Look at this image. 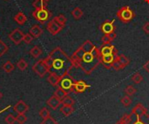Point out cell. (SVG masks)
Returning <instances> with one entry per match:
<instances>
[{"label":"cell","mask_w":149,"mask_h":124,"mask_svg":"<svg viewBox=\"0 0 149 124\" xmlns=\"http://www.w3.org/2000/svg\"><path fill=\"white\" fill-rule=\"evenodd\" d=\"M73 68L81 70L85 74L90 75L101 63L100 49L90 40H86L71 56Z\"/></svg>","instance_id":"cell-1"},{"label":"cell","mask_w":149,"mask_h":124,"mask_svg":"<svg viewBox=\"0 0 149 124\" xmlns=\"http://www.w3.org/2000/svg\"><path fill=\"white\" fill-rule=\"evenodd\" d=\"M44 62L49 70V73H54L60 77L70 74L71 70L73 68L71 56L60 47L53 49L44 59Z\"/></svg>","instance_id":"cell-2"},{"label":"cell","mask_w":149,"mask_h":124,"mask_svg":"<svg viewBox=\"0 0 149 124\" xmlns=\"http://www.w3.org/2000/svg\"><path fill=\"white\" fill-rule=\"evenodd\" d=\"M116 16L121 23H128L134 19L135 14L129 6H123L117 11Z\"/></svg>","instance_id":"cell-3"},{"label":"cell","mask_w":149,"mask_h":124,"mask_svg":"<svg viewBox=\"0 0 149 124\" xmlns=\"http://www.w3.org/2000/svg\"><path fill=\"white\" fill-rule=\"evenodd\" d=\"M74 83H75V80L72 78V76L70 74H67L64 76L63 77H61L58 86L69 94L71 92H73Z\"/></svg>","instance_id":"cell-4"},{"label":"cell","mask_w":149,"mask_h":124,"mask_svg":"<svg viewBox=\"0 0 149 124\" xmlns=\"http://www.w3.org/2000/svg\"><path fill=\"white\" fill-rule=\"evenodd\" d=\"M32 17L37 21H38L39 23H41L43 24L50 19V17H52V13L46 8H44V9H40V10H35L32 12Z\"/></svg>","instance_id":"cell-5"},{"label":"cell","mask_w":149,"mask_h":124,"mask_svg":"<svg viewBox=\"0 0 149 124\" xmlns=\"http://www.w3.org/2000/svg\"><path fill=\"white\" fill-rule=\"evenodd\" d=\"M31 69L39 77H44L47 73H49V70H48L46 64L45 63L44 59L38 60L37 63H35L32 65Z\"/></svg>","instance_id":"cell-6"},{"label":"cell","mask_w":149,"mask_h":124,"mask_svg":"<svg viewBox=\"0 0 149 124\" xmlns=\"http://www.w3.org/2000/svg\"><path fill=\"white\" fill-rule=\"evenodd\" d=\"M24 34L20 29H15L13 31H11L9 34V38L15 43V44H19L21 42H23Z\"/></svg>","instance_id":"cell-7"},{"label":"cell","mask_w":149,"mask_h":124,"mask_svg":"<svg viewBox=\"0 0 149 124\" xmlns=\"http://www.w3.org/2000/svg\"><path fill=\"white\" fill-rule=\"evenodd\" d=\"M63 28H64V27H63L62 25H60L54 18H53L52 20H51V21L48 23V24H47V30H48L52 35H53V36H55V35H57L58 33H59V32L62 30Z\"/></svg>","instance_id":"cell-8"},{"label":"cell","mask_w":149,"mask_h":124,"mask_svg":"<svg viewBox=\"0 0 149 124\" xmlns=\"http://www.w3.org/2000/svg\"><path fill=\"white\" fill-rule=\"evenodd\" d=\"M100 51L101 56H107V55H114V56H117L118 55V50L115 49V46L113 45V44L103 45L100 49Z\"/></svg>","instance_id":"cell-9"},{"label":"cell","mask_w":149,"mask_h":124,"mask_svg":"<svg viewBox=\"0 0 149 124\" xmlns=\"http://www.w3.org/2000/svg\"><path fill=\"white\" fill-rule=\"evenodd\" d=\"M101 31L106 35V34H110L115 30V26H114V20L112 21H105L101 26H100Z\"/></svg>","instance_id":"cell-10"},{"label":"cell","mask_w":149,"mask_h":124,"mask_svg":"<svg viewBox=\"0 0 149 124\" xmlns=\"http://www.w3.org/2000/svg\"><path fill=\"white\" fill-rule=\"evenodd\" d=\"M91 86L88 85L86 82L84 81H75L74 84H73V92L74 93H83L85 92L88 88H90Z\"/></svg>","instance_id":"cell-11"},{"label":"cell","mask_w":149,"mask_h":124,"mask_svg":"<svg viewBox=\"0 0 149 124\" xmlns=\"http://www.w3.org/2000/svg\"><path fill=\"white\" fill-rule=\"evenodd\" d=\"M13 110L17 114H25L29 110V106L23 100H20L15 104V106L13 107Z\"/></svg>","instance_id":"cell-12"},{"label":"cell","mask_w":149,"mask_h":124,"mask_svg":"<svg viewBox=\"0 0 149 124\" xmlns=\"http://www.w3.org/2000/svg\"><path fill=\"white\" fill-rule=\"evenodd\" d=\"M46 104L53 110H56L59 108V106L62 104V101L60 99H58V97H56L54 95L52 96H51L47 101H46Z\"/></svg>","instance_id":"cell-13"},{"label":"cell","mask_w":149,"mask_h":124,"mask_svg":"<svg viewBox=\"0 0 149 124\" xmlns=\"http://www.w3.org/2000/svg\"><path fill=\"white\" fill-rule=\"evenodd\" d=\"M116 56L114 55H107V56H101V64H103L107 69L110 70L112 69V63L114 61Z\"/></svg>","instance_id":"cell-14"},{"label":"cell","mask_w":149,"mask_h":124,"mask_svg":"<svg viewBox=\"0 0 149 124\" xmlns=\"http://www.w3.org/2000/svg\"><path fill=\"white\" fill-rule=\"evenodd\" d=\"M136 116L131 113V114H125L115 124H133L136 120Z\"/></svg>","instance_id":"cell-15"},{"label":"cell","mask_w":149,"mask_h":124,"mask_svg":"<svg viewBox=\"0 0 149 124\" xmlns=\"http://www.w3.org/2000/svg\"><path fill=\"white\" fill-rule=\"evenodd\" d=\"M132 113L136 116V117H142L144 115H146L148 113L147 109L141 104V103H138L135 107L133 108L132 110Z\"/></svg>","instance_id":"cell-16"},{"label":"cell","mask_w":149,"mask_h":124,"mask_svg":"<svg viewBox=\"0 0 149 124\" xmlns=\"http://www.w3.org/2000/svg\"><path fill=\"white\" fill-rule=\"evenodd\" d=\"M61 77L54 73H49V76L47 77V82L53 87H58L59 82Z\"/></svg>","instance_id":"cell-17"},{"label":"cell","mask_w":149,"mask_h":124,"mask_svg":"<svg viewBox=\"0 0 149 124\" xmlns=\"http://www.w3.org/2000/svg\"><path fill=\"white\" fill-rule=\"evenodd\" d=\"M30 34L33 37V38H38L43 34V29L38 24H35L31 28Z\"/></svg>","instance_id":"cell-18"},{"label":"cell","mask_w":149,"mask_h":124,"mask_svg":"<svg viewBox=\"0 0 149 124\" xmlns=\"http://www.w3.org/2000/svg\"><path fill=\"white\" fill-rule=\"evenodd\" d=\"M116 37H117V35H116L115 31H113V32H112V33H110V34H106V35L102 37V39H101V41H102V43H103V45L110 44V43L116 38Z\"/></svg>","instance_id":"cell-19"},{"label":"cell","mask_w":149,"mask_h":124,"mask_svg":"<svg viewBox=\"0 0 149 124\" xmlns=\"http://www.w3.org/2000/svg\"><path fill=\"white\" fill-rule=\"evenodd\" d=\"M14 20L16 21V23L19 25H24L26 21H27V17H25V15L23 12H18L17 14H16L14 16Z\"/></svg>","instance_id":"cell-20"},{"label":"cell","mask_w":149,"mask_h":124,"mask_svg":"<svg viewBox=\"0 0 149 124\" xmlns=\"http://www.w3.org/2000/svg\"><path fill=\"white\" fill-rule=\"evenodd\" d=\"M53 95H54L56 97H58V99H60V100L62 101L66 96H68V93H67L65 90H64L62 88H60V87L58 86V87L57 88V90L54 91Z\"/></svg>","instance_id":"cell-21"},{"label":"cell","mask_w":149,"mask_h":124,"mask_svg":"<svg viewBox=\"0 0 149 124\" xmlns=\"http://www.w3.org/2000/svg\"><path fill=\"white\" fill-rule=\"evenodd\" d=\"M74 111V109H73V106H65V105H63L61 108H60V112L65 116H71Z\"/></svg>","instance_id":"cell-22"},{"label":"cell","mask_w":149,"mask_h":124,"mask_svg":"<svg viewBox=\"0 0 149 124\" xmlns=\"http://www.w3.org/2000/svg\"><path fill=\"white\" fill-rule=\"evenodd\" d=\"M42 53H43L42 49H41L39 46H38V45L34 46V47L30 50V55H31L33 58H38V57H39V56L42 55Z\"/></svg>","instance_id":"cell-23"},{"label":"cell","mask_w":149,"mask_h":124,"mask_svg":"<svg viewBox=\"0 0 149 124\" xmlns=\"http://www.w3.org/2000/svg\"><path fill=\"white\" fill-rule=\"evenodd\" d=\"M2 69L4 72L6 73H10L14 70L15 69V66L13 65V63L10 62V61H7L5 62L3 65H2Z\"/></svg>","instance_id":"cell-24"},{"label":"cell","mask_w":149,"mask_h":124,"mask_svg":"<svg viewBox=\"0 0 149 124\" xmlns=\"http://www.w3.org/2000/svg\"><path fill=\"white\" fill-rule=\"evenodd\" d=\"M46 5H47V2H45V0H35L32 3V6L35 8V10L46 8Z\"/></svg>","instance_id":"cell-25"},{"label":"cell","mask_w":149,"mask_h":124,"mask_svg":"<svg viewBox=\"0 0 149 124\" xmlns=\"http://www.w3.org/2000/svg\"><path fill=\"white\" fill-rule=\"evenodd\" d=\"M83 15H84L83 10H82L80 8H79V7L74 8V9L72 10V16L75 19H79V18H81V17H83Z\"/></svg>","instance_id":"cell-26"},{"label":"cell","mask_w":149,"mask_h":124,"mask_svg":"<svg viewBox=\"0 0 149 124\" xmlns=\"http://www.w3.org/2000/svg\"><path fill=\"white\" fill-rule=\"evenodd\" d=\"M116 57L118 58V60L121 63V64L124 66V68L125 67H127L129 63H130V60H129V58H127L125 55H123V54H121V55H117L116 56Z\"/></svg>","instance_id":"cell-27"},{"label":"cell","mask_w":149,"mask_h":124,"mask_svg":"<svg viewBox=\"0 0 149 124\" xmlns=\"http://www.w3.org/2000/svg\"><path fill=\"white\" fill-rule=\"evenodd\" d=\"M112 69L114 70H116V71H119V70H123V69H124V66H123V65L121 64V63L118 60V58L115 57L114 61H113V63H112Z\"/></svg>","instance_id":"cell-28"},{"label":"cell","mask_w":149,"mask_h":124,"mask_svg":"<svg viewBox=\"0 0 149 124\" xmlns=\"http://www.w3.org/2000/svg\"><path fill=\"white\" fill-rule=\"evenodd\" d=\"M132 81L135 84H140L143 81V76L140 72H136L132 76Z\"/></svg>","instance_id":"cell-29"},{"label":"cell","mask_w":149,"mask_h":124,"mask_svg":"<svg viewBox=\"0 0 149 124\" xmlns=\"http://www.w3.org/2000/svg\"><path fill=\"white\" fill-rule=\"evenodd\" d=\"M124 92H125V94H126L127 96H134V95L137 92V90H136L134 86L128 85V86H127L126 89L124 90Z\"/></svg>","instance_id":"cell-30"},{"label":"cell","mask_w":149,"mask_h":124,"mask_svg":"<svg viewBox=\"0 0 149 124\" xmlns=\"http://www.w3.org/2000/svg\"><path fill=\"white\" fill-rule=\"evenodd\" d=\"M17 67L18 70H20L21 71H24L26 70V68L28 67V63H26V61L24 59H20L17 63Z\"/></svg>","instance_id":"cell-31"},{"label":"cell","mask_w":149,"mask_h":124,"mask_svg":"<svg viewBox=\"0 0 149 124\" xmlns=\"http://www.w3.org/2000/svg\"><path fill=\"white\" fill-rule=\"evenodd\" d=\"M75 103V101L69 96H66L63 100H62V104L65 106H73Z\"/></svg>","instance_id":"cell-32"},{"label":"cell","mask_w":149,"mask_h":124,"mask_svg":"<svg viewBox=\"0 0 149 124\" xmlns=\"http://www.w3.org/2000/svg\"><path fill=\"white\" fill-rule=\"evenodd\" d=\"M39 116H40V117L41 118H43V120L44 119H46V118H48L49 116H51V114H50V111L48 110V109L47 108H45V107H44V108H42L40 110H39Z\"/></svg>","instance_id":"cell-33"},{"label":"cell","mask_w":149,"mask_h":124,"mask_svg":"<svg viewBox=\"0 0 149 124\" xmlns=\"http://www.w3.org/2000/svg\"><path fill=\"white\" fill-rule=\"evenodd\" d=\"M54 19L60 24V25H62L63 27L65 25V23H66V21H67V19H66V17L63 15V14H60V15H58V16H57V17H54Z\"/></svg>","instance_id":"cell-34"},{"label":"cell","mask_w":149,"mask_h":124,"mask_svg":"<svg viewBox=\"0 0 149 124\" xmlns=\"http://www.w3.org/2000/svg\"><path fill=\"white\" fill-rule=\"evenodd\" d=\"M120 102H121V103H122L125 107L130 106V105L132 104V103H133V101H132V99L129 97V96H127V95L124 96L123 97H121Z\"/></svg>","instance_id":"cell-35"},{"label":"cell","mask_w":149,"mask_h":124,"mask_svg":"<svg viewBox=\"0 0 149 124\" xmlns=\"http://www.w3.org/2000/svg\"><path fill=\"white\" fill-rule=\"evenodd\" d=\"M16 121L18 124H24L27 121V117L24 114H17L16 116Z\"/></svg>","instance_id":"cell-36"},{"label":"cell","mask_w":149,"mask_h":124,"mask_svg":"<svg viewBox=\"0 0 149 124\" xmlns=\"http://www.w3.org/2000/svg\"><path fill=\"white\" fill-rule=\"evenodd\" d=\"M9 50V47L8 45H6L3 41L0 40V57L3 56Z\"/></svg>","instance_id":"cell-37"},{"label":"cell","mask_w":149,"mask_h":124,"mask_svg":"<svg viewBox=\"0 0 149 124\" xmlns=\"http://www.w3.org/2000/svg\"><path fill=\"white\" fill-rule=\"evenodd\" d=\"M4 122L7 124H15L16 121V117L12 115V114H9L8 116H6V117L4 118Z\"/></svg>","instance_id":"cell-38"},{"label":"cell","mask_w":149,"mask_h":124,"mask_svg":"<svg viewBox=\"0 0 149 124\" xmlns=\"http://www.w3.org/2000/svg\"><path fill=\"white\" fill-rule=\"evenodd\" d=\"M40 124H58V123L52 116H49L48 118L44 119L43 122Z\"/></svg>","instance_id":"cell-39"},{"label":"cell","mask_w":149,"mask_h":124,"mask_svg":"<svg viewBox=\"0 0 149 124\" xmlns=\"http://www.w3.org/2000/svg\"><path fill=\"white\" fill-rule=\"evenodd\" d=\"M33 40V37L31 35V34H24V39H23V42L26 44H30Z\"/></svg>","instance_id":"cell-40"},{"label":"cell","mask_w":149,"mask_h":124,"mask_svg":"<svg viewBox=\"0 0 149 124\" xmlns=\"http://www.w3.org/2000/svg\"><path fill=\"white\" fill-rule=\"evenodd\" d=\"M141 119L143 121V123L145 124H149V115L148 113L146 115H144L142 117H141Z\"/></svg>","instance_id":"cell-41"},{"label":"cell","mask_w":149,"mask_h":124,"mask_svg":"<svg viewBox=\"0 0 149 124\" xmlns=\"http://www.w3.org/2000/svg\"><path fill=\"white\" fill-rule=\"evenodd\" d=\"M142 29H143V30H144V32L146 34H149V22H147V23H144Z\"/></svg>","instance_id":"cell-42"},{"label":"cell","mask_w":149,"mask_h":124,"mask_svg":"<svg viewBox=\"0 0 149 124\" xmlns=\"http://www.w3.org/2000/svg\"><path fill=\"white\" fill-rule=\"evenodd\" d=\"M143 69L146 70V72L147 73H148L149 74V60L146 63H144L143 64Z\"/></svg>","instance_id":"cell-43"},{"label":"cell","mask_w":149,"mask_h":124,"mask_svg":"<svg viewBox=\"0 0 149 124\" xmlns=\"http://www.w3.org/2000/svg\"><path fill=\"white\" fill-rule=\"evenodd\" d=\"M133 124H145L144 123H143V121L140 118V117H137L136 118V120L134 121V123Z\"/></svg>","instance_id":"cell-44"},{"label":"cell","mask_w":149,"mask_h":124,"mask_svg":"<svg viewBox=\"0 0 149 124\" xmlns=\"http://www.w3.org/2000/svg\"><path fill=\"white\" fill-rule=\"evenodd\" d=\"M10 105H9V106H7L6 108H4V109H3V110H1V111H0V114H1V113H3V111H6V110H7L8 109H10Z\"/></svg>","instance_id":"cell-45"},{"label":"cell","mask_w":149,"mask_h":124,"mask_svg":"<svg viewBox=\"0 0 149 124\" xmlns=\"http://www.w3.org/2000/svg\"><path fill=\"white\" fill-rule=\"evenodd\" d=\"M2 97H3V94L0 92V99H2Z\"/></svg>","instance_id":"cell-46"},{"label":"cell","mask_w":149,"mask_h":124,"mask_svg":"<svg viewBox=\"0 0 149 124\" xmlns=\"http://www.w3.org/2000/svg\"><path fill=\"white\" fill-rule=\"evenodd\" d=\"M144 2H146L147 3H148L149 4V0H144Z\"/></svg>","instance_id":"cell-47"},{"label":"cell","mask_w":149,"mask_h":124,"mask_svg":"<svg viewBox=\"0 0 149 124\" xmlns=\"http://www.w3.org/2000/svg\"><path fill=\"white\" fill-rule=\"evenodd\" d=\"M45 2H47V3H48V1H49V0H45Z\"/></svg>","instance_id":"cell-48"},{"label":"cell","mask_w":149,"mask_h":124,"mask_svg":"<svg viewBox=\"0 0 149 124\" xmlns=\"http://www.w3.org/2000/svg\"><path fill=\"white\" fill-rule=\"evenodd\" d=\"M5 1H6V0H5Z\"/></svg>","instance_id":"cell-49"}]
</instances>
